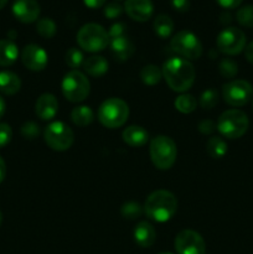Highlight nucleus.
<instances>
[{"instance_id": "f257e3e1", "label": "nucleus", "mask_w": 253, "mask_h": 254, "mask_svg": "<svg viewBox=\"0 0 253 254\" xmlns=\"http://www.w3.org/2000/svg\"><path fill=\"white\" fill-rule=\"evenodd\" d=\"M163 77L174 92L183 93L190 89L195 82L196 72L190 61L181 57L169 59L163 64Z\"/></svg>"}, {"instance_id": "f03ea898", "label": "nucleus", "mask_w": 253, "mask_h": 254, "mask_svg": "<svg viewBox=\"0 0 253 254\" xmlns=\"http://www.w3.org/2000/svg\"><path fill=\"white\" fill-rule=\"evenodd\" d=\"M178 210V200L170 191L156 190L146 198L144 211L150 220L156 222H166Z\"/></svg>"}, {"instance_id": "7ed1b4c3", "label": "nucleus", "mask_w": 253, "mask_h": 254, "mask_svg": "<svg viewBox=\"0 0 253 254\" xmlns=\"http://www.w3.org/2000/svg\"><path fill=\"white\" fill-rule=\"evenodd\" d=\"M129 117V107L123 99L108 98L99 106L98 121L106 128L116 129L123 126Z\"/></svg>"}, {"instance_id": "20e7f679", "label": "nucleus", "mask_w": 253, "mask_h": 254, "mask_svg": "<svg viewBox=\"0 0 253 254\" xmlns=\"http://www.w3.org/2000/svg\"><path fill=\"white\" fill-rule=\"evenodd\" d=\"M150 158L160 170H169L175 164L178 149L175 141L166 135H158L150 141Z\"/></svg>"}, {"instance_id": "39448f33", "label": "nucleus", "mask_w": 253, "mask_h": 254, "mask_svg": "<svg viewBox=\"0 0 253 254\" xmlns=\"http://www.w3.org/2000/svg\"><path fill=\"white\" fill-rule=\"evenodd\" d=\"M216 127L225 138L238 139L248 130L250 121L245 112L240 109H228L221 114Z\"/></svg>"}, {"instance_id": "423d86ee", "label": "nucleus", "mask_w": 253, "mask_h": 254, "mask_svg": "<svg viewBox=\"0 0 253 254\" xmlns=\"http://www.w3.org/2000/svg\"><path fill=\"white\" fill-rule=\"evenodd\" d=\"M77 42L79 47L87 52L103 51L111 42L109 35L101 25L86 24L77 32Z\"/></svg>"}, {"instance_id": "0eeeda50", "label": "nucleus", "mask_w": 253, "mask_h": 254, "mask_svg": "<svg viewBox=\"0 0 253 254\" xmlns=\"http://www.w3.org/2000/svg\"><path fill=\"white\" fill-rule=\"evenodd\" d=\"M61 87L64 98L72 103L84 101L91 91L88 78L77 69H72L68 73L64 74Z\"/></svg>"}, {"instance_id": "6e6552de", "label": "nucleus", "mask_w": 253, "mask_h": 254, "mask_svg": "<svg viewBox=\"0 0 253 254\" xmlns=\"http://www.w3.org/2000/svg\"><path fill=\"white\" fill-rule=\"evenodd\" d=\"M170 47L181 59L197 60L202 55V45L193 32L189 30H181L173 36Z\"/></svg>"}, {"instance_id": "1a4fd4ad", "label": "nucleus", "mask_w": 253, "mask_h": 254, "mask_svg": "<svg viewBox=\"0 0 253 254\" xmlns=\"http://www.w3.org/2000/svg\"><path fill=\"white\" fill-rule=\"evenodd\" d=\"M44 139L55 151L68 150L74 141L72 129L63 122H54L45 128Z\"/></svg>"}, {"instance_id": "9d476101", "label": "nucleus", "mask_w": 253, "mask_h": 254, "mask_svg": "<svg viewBox=\"0 0 253 254\" xmlns=\"http://www.w3.org/2000/svg\"><path fill=\"white\" fill-rule=\"evenodd\" d=\"M253 87L245 79H235L222 87L223 101L232 107H242L251 101Z\"/></svg>"}, {"instance_id": "9b49d317", "label": "nucleus", "mask_w": 253, "mask_h": 254, "mask_svg": "<svg viewBox=\"0 0 253 254\" xmlns=\"http://www.w3.org/2000/svg\"><path fill=\"white\" fill-rule=\"evenodd\" d=\"M218 51L225 55H238L246 47V35L242 30L237 27H226L217 36Z\"/></svg>"}, {"instance_id": "f8f14e48", "label": "nucleus", "mask_w": 253, "mask_h": 254, "mask_svg": "<svg viewBox=\"0 0 253 254\" xmlns=\"http://www.w3.org/2000/svg\"><path fill=\"white\" fill-rule=\"evenodd\" d=\"M178 254H205L206 245L200 233L192 230H184L175 238Z\"/></svg>"}, {"instance_id": "ddd939ff", "label": "nucleus", "mask_w": 253, "mask_h": 254, "mask_svg": "<svg viewBox=\"0 0 253 254\" xmlns=\"http://www.w3.org/2000/svg\"><path fill=\"white\" fill-rule=\"evenodd\" d=\"M21 60L26 68L31 69V71H42L44 68H46L49 56L41 46L31 44L24 47Z\"/></svg>"}, {"instance_id": "4468645a", "label": "nucleus", "mask_w": 253, "mask_h": 254, "mask_svg": "<svg viewBox=\"0 0 253 254\" xmlns=\"http://www.w3.org/2000/svg\"><path fill=\"white\" fill-rule=\"evenodd\" d=\"M40 5L37 0H15L12 4V14L19 21L31 24L40 16Z\"/></svg>"}, {"instance_id": "2eb2a0df", "label": "nucleus", "mask_w": 253, "mask_h": 254, "mask_svg": "<svg viewBox=\"0 0 253 254\" xmlns=\"http://www.w3.org/2000/svg\"><path fill=\"white\" fill-rule=\"evenodd\" d=\"M126 14L134 21H148L154 11L151 0H126L124 5Z\"/></svg>"}, {"instance_id": "dca6fc26", "label": "nucleus", "mask_w": 253, "mask_h": 254, "mask_svg": "<svg viewBox=\"0 0 253 254\" xmlns=\"http://www.w3.org/2000/svg\"><path fill=\"white\" fill-rule=\"evenodd\" d=\"M35 112H36V116L42 121H50V119L55 118L59 112L57 98L51 93L41 94L35 104Z\"/></svg>"}, {"instance_id": "f3484780", "label": "nucleus", "mask_w": 253, "mask_h": 254, "mask_svg": "<svg viewBox=\"0 0 253 254\" xmlns=\"http://www.w3.org/2000/svg\"><path fill=\"white\" fill-rule=\"evenodd\" d=\"M134 240L136 245L143 248H149L155 243L156 232L153 225H150L146 221H141L134 228Z\"/></svg>"}, {"instance_id": "a211bd4d", "label": "nucleus", "mask_w": 253, "mask_h": 254, "mask_svg": "<svg viewBox=\"0 0 253 254\" xmlns=\"http://www.w3.org/2000/svg\"><path fill=\"white\" fill-rule=\"evenodd\" d=\"M111 51L114 59L119 60V61H126L130 59L131 55L135 51L134 44L126 36L117 37V39L111 40Z\"/></svg>"}, {"instance_id": "6ab92c4d", "label": "nucleus", "mask_w": 253, "mask_h": 254, "mask_svg": "<svg viewBox=\"0 0 253 254\" xmlns=\"http://www.w3.org/2000/svg\"><path fill=\"white\" fill-rule=\"evenodd\" d=\"M122 138H123L124 143L128 144L129 146L140 148L148 143L149 134L143 127L130 126L124 129L123 133H122Z\"/></svg>"}, {"instance_id": "aec40b11", "label": "nucleus", "mask_w": 253, "mask_h": 254, "mask_svg": "<svg viewBox=\"0 0 253 254\" xmlns=\"http://www.w3.org/2000/svg\"><path fill=\"white\" fill-rule=\"evenodd\" d=\"M21 88V81L19 76L14 72L1 71L0 72V92L7 96L16 94Z\"/></svg>"}, {"instance_id": "412c9836", "label": "nucleus", "mask_w": 253, "mask_h": 254, "mask_svg": "<svg viewBox=\"0 0 253 254\" xmlns=\"http://www.w3.org/2000/svg\"><path fill=\"white\" fill-rule=\"evenodd\" d=\"M19 56L17 46L10 40H0V66L6 67L14 64Z\"/></svg>"}, {"instance_id": "4be33fe9", "label": "nucleus", "mask_w": 253, "mask_h": 254, "mask_svg": "<svg viewBox=\"0 0 253 254\" xmlns=\"http://www.w3.org/2000/svg\"><path fill=\"white\" fill-rule=\"evenodd\" d=\"M83 68L93 77L103 76L108 71V61L102 56H91L83 62Z\"/></svg>"}, {"instance_id": "5701e85b", "label": "nucleus", "mask_w": 253, "mask_h": 254, "mask_svg": "<svg viewBox=\"0 0 253 254\" xmlns=\"http://www.w3.org/2000/svg\"><path fill=\"white\" fill-rule=\"evenodd\" d=\"M71 119L76 126L87 127L93 122L94 113L88 106H78L72 109Z\"/></svg>"}, {"instance_id": "b1692460", "label": "nucleus", "mask_w": 253, "mask_h": 254, "mask_svg": "<svg viewBox=\"0 0 253 254\" xmlns=\"http://www.w3.org/2000/svg\"><path fill=\"white\" fill-rule=\"evenodd\" d=\"M174 22L170 16L165 14H160L154 20V31L161 39H166L173 34Z\"/></svg>"}, {"instance_id": "393cba45", "label": "nucleus", "mask_w": 253, "mask_h": 254, "mask_svg": "<svg viewBox=\"0 0 253 254\" xmlns=\"http://www.w3.org/2000/svg\"><path fill=\"white\" fill-rule=\"evenodd\" d=\"M206 151L213 159H221L227 154V144L221 136H213L208 139L206 144Z\"/></svg>"}, {"instance_id": "a878e982", "label": "nucleus", "mask_w": 253, "mask_h": 254, "mask_svg": "<svg viewBox=\"0 0 253 254\" xmlns=\"http://www.w3.org/2000/svg\"><path fill=\"white\" fill-rule=\"evenodd\" d=\"M161 77H163V72L155 64H148V66L143 67L140 71L141 81H143V83L148 84V86L158 84L160 82Z\"/></svg>"}, {"instance_id": "bb28decb", "label": "nucleus", "mask_w": 253, "mask_h": 254, "mask_svg": "<svg viewBox=\"0 0 253 254\" xmlns=\"http://www.w3.org/2000/svg\"><path fill=\"white\" fill-rule=\"evenodd\" d=\"M197 106V101L191 94H181L175 99V108L184 114L192 113Z\"/></svg>"}, {"instance_id": "cd10ccee", "label": "nucleus", "mask_w": 253, "mask_h": 254, "mask_svg": "<svg viewBox=\"0 0 253 254\" xmlns=\"http://www.w3.org/2000/svg\"><path fill=\"white\" fill-rule=\"evenodd\" d=\"M36 31L40 36H42L44 39H51L55 36L57 31L56 24H55L54 20L49 19V17H44V19H40L36 24Z\"/></svg>"}, {"instance_id": "c85d7f7f", "label": "nucleus", "mask_w": 253, "mask_h": 254, "mask_svg": "<svg viewBox=\"0 0 253 254\" xmlns=\"http://www.w3.org/2000/svg\"><path fill=\"white\" fill-rule=\"evenodd\" d=\"M121 213L126 220H136L143 213V208L138 202L128 201V202L123 203V206L121 207Z\"/></svg>"}, {"instance_id": "c756f323", "label": "nucleus", "mask_w": 253, "mask_h": 254, "mask_svg": "<svg viewBox=\"0 0 253 254\" xmlns=\"http://www.w3.org/2000/svg\"><path fill=\"white\" fill-rule=\"evenodd\" d=\"M218 71L225 78H233L238 73V66L232 59H222L218 64Z\"/></svg>"}, {"instance_id": "7c9ffc66", "label": "nucleus", "mask_w": 253, "mask_h": 254, "mask_svg": "<svg viewBox=\"0 0 253 254\" xmlns=\"http://www.w3.org/2000/svg\"><path fill=\"white\" fill-rule=\"evenodd\" d=\"M236 19H237L238 24L242 26L253 27V5H246V6L241 7L236 14Z\"/></svg>"}, {"instance_id": "2f4dec72", "label": "nucleus", "mask_w": 253, "mask_h": 254, "mask_svg": "<svg viewBox=\"0 0 253 254\" xmlns=\"http://www.w3.org/2000/svg\"><path fill=\"white\" fill-rule=\"evenodd\" d=\"M218 103V93L215 89H207L202 92L200 97V106L203 109H211Z\"/></svg>"}, {"instance_id": "473e14b6", "label": "nucleus", "mask_w": 253, "mask_h": 254, "mask_svg": "<svg viewBox=\"0 0 253 254\" xmlns=\"http://www.w3.org/2000/svg\"><path fill=\"white\" fill-rule=\"evenodd\" d=\"M83 54L76 47H71L66 52V64L71 68H78L81 64H83Z\"/></svg>"}, {"instance_id": "72a5a7b5", "label": "nucleus", "mask_w": 253, "mask_h": 254, "mask_svg": "<svg viewBox=\"0 0 253 254\" xmlns=\"http://www.w3.org/2000/svg\"><path fill=\"white\" fill-rule=\"evenodd\" d=\"M21 134L24 135V138L29 139V140H34L35 138L39 136L40 127L36 123H34V122H26L21 127Z\"/></svg>"}, {"instance_id": "f704fd0d", "label": "nucleus", "mask_w": 253, "mask_h": 254, "mask_svg": "<svg viewBox=\"0 0 253 254\" xmlns=\"http://www.w3.org/2000/svg\"><path fill=\"white\" fill-rule=\"evenodd\" d=\"M12 138V130L9 124L0 123V149L6 146Z\"/></svg>"}, {"instance_id": "c9c22d12", "label": "nucleus", "mask_w": 253, "mask_h": 254, "mask_svg": "<svg viewBox=\"0 0 253 254\" xmlns=\"http://www.w3.org/2000/svg\"><path fill=\"white\" fill-rule=\"evenodd\" d=\"M122 11H123V9L118 2H109L104 6V16L108 17V19H116V17L121 16Z\"/></svg>"}, {"instance_id": "e433bc0d", "label": "nucleus", "mask_w": 253, "mask_h": 254, "mask_svg": "<svg viewBox=\"0 0 253 254\" xmlns=\"http://www.w3.org/2000/svg\"><path fill=\"white\" fill-rule=\"evenodd\" d=\"M124 32H126V26H124V24H122V22L113 24L108 31L109 39L113 40V39H117V37L124 36Z\"/></svg>"}, {"instance_id": "4c0bfd02", "label": "nucleus", "mask_w": 253, "mask_h": 254, "mask_svg": "<svg viewBox=\"0 0 253 254\" xmlns=\"http://www.w3.org/2000/svg\"><path fill=\"white\" fill-rule=\"evenodd\" d=\"M216 128H217L216 124L213 123L212 121H210V119L202 121L200 124H198V130H200L202 134H212Z\"/></svg>"}, {"instance_id": "58836bf2", "label": "nucleus", "mask_w": 253, "mask_h": 254, "mask_svg": "<svg viewBox=\"0 0 253 254\" xmlns=\"http://www.w3.org/2000/svg\"><path fill=\"white\" fill-rule=\"evenodd\" d=\"M171 6L179 12H186L190 9V1L189 0H171Z\"/></svg>"}, {"instance_id": "ea45409f", "label": "nucleus", "mask_w": 253, "mask_h": 254, "mask_svg": "<svg viewBox=\"0 0 253 254\" xmlns=\"http://www.w3.org/2000/svg\"><path fill=\"white\" fill-rule=\"evenodd\" d=\"M216 1L225 9H235L242 4L243 0H216Z\"/></svg>"}, {"instance_id": "a19ab883", "label": "nucleus", "mask_w": 253, "mask_h": 254, "mask_svg": "<svg viewBox=\"0 0 253 254\" xmlns=\"http://www.w3.org/2000/svg\"><path fill=\"white\" fill-rule=\"evenodd\" d=\"M107 0H83L84 5L91 9H98V7H102L104 4H106Z\"/></svg>"}, {"instance_id": "79ce46f5", "label": "nucleus", "mask_w": 253, "mask_h": 254, "mask_svg": "<svg viewBox=\"0 0 253 254\" xmlns=\"http://www.w3.org/2000/svg\"><path fill=\"white\" fill-rule=\"evenodd\" d=\"M246 51H245V55H246V59H247V61L250 62V64H253V41L250 42V44L246 46Z\"/></svg>"}, {"instance_id": "37998d69", "label": "nucleus", "mask_w": 253, "mask_h": 254, "mask_svg": "<svg viewBox=\"0 0 253 254\" xmlns=\"http://www.w3.org/2000/svg\"><path fill=\"white\" fill-rule=\"evenodd\" d=\"M5 175H6V165H5V161L0 156V184L4 181Z\"/></svg>"}, {"instance_id": "c03bdc74", "label": "nucleus", "mask_w": 253, "mask_h": 254, "mask_svg": "<svg viewBox=\"0 0 253 254\" xmlns=\"http://www.w3.org/2000/svg\"><path fill=\"white\" fill-rule=\"evenodd\" d=\"M231 21V15L228 14V12H223L222 15H221V22H222V24H228V22Z\"/></svg>"}, {"instance_id": "a18cd8bd", "label": "nucleus", "mask_w": 253, "mask_h": 254, "mask_svg": "<svg viewBox=\"0 0 253 254\" xmlns=\"http://www.w3.org/2000/svg\"><path fill=\"white\" fill-rule=\"evenodd\" d=\"M4 113H5V101L0 97V119L2 118Z\"/></svg>"}, {"instance_id": "49530a36", "label": "nucleus", "mask_w": 253, "mask_h": 254, "mask_svg": "<svg viewBox=\"0 0 253 254\" xmlns=\"http://www.w3.org/2000/svg\"><path fill=\"white\" fill-rule=\"evenodd\" d=\"M7 1H9V0H0V10H1L2 7L7 4Z\"/></svg>"}, {"instance_id": "de8ad7c7", "label": "nucleus", "mask_w": 253, "mask_h": 254, "mask_svg": "<svg viewBox=\"0 0 253 254\" xmlns=\"http://www.w3.org/2000/svg\"><path fill=\"white\" fill-rule=\"evenodd\" d=\"M1 221H2V215L1 212H0V225H1Z\"/></svg>"}, {"instance_id": "09e8293b", "label": "nucleus", "mask_w": 253, "mask_h": 254, "mask_svg": "<svg viewBox=\"0 0 253 254\" xmlns=\"http://www.w3.org/2000/svg\"><path fill=\"white\" fill-rule=\"evenodd\" d=\"M159 254H171V253H165V252H163V253H159Z\"/></svg>"}]
</instances>
